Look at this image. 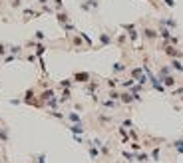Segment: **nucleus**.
Returning <instances> with one entry per match:
<instances>
[{"mask_svg": "<svg viewBox=\"0 0 183 163\" xmlns=\"http://www.w3.org/2000/svg\"><path fill=\"white\" fill-rule=\"evenodd\" d=\"M60 100V104H66V101L72 100V90H62V96L58 97Z\"/></svg>", "mask_w": 183, "mask_h": 163, "instance_id": "22", "label": "nucleus"}, {"mask_svg": "<svg viewBox=\"0 0 183 163\" xmlns=\"http://www.w3.org/2000/svg\"><path fill=\"white\" fill-rule=\"evenodd\" d=\"M48 116H50V117H56V119H60V121H64V119H66V116H64L62 111H58V110H50V111H48Z\"/></svg>", "mask_w": 183, "mask_h": 163, "instance_id": "28", "label": "nucleus"}, {"mask_svg": "<svg viewBox=\"0 0 183 163\" xmlns=\"http://www.w3.org/2000/svg\"><path fill=\"white\" fill-rule=\"evenodd\" d=\"M36 2H38V6H44V4H50L52 0H36Z\"/></svg>", "mask_w": 183, "mask_h": 163, "instance_id": "49", "label": "nucleus"}, {"mask_svg": "<svg viewBox=\"0 0 183 163\" xmlns=\"http://www.w3.org/2000/svg\"><path fill=\"white\" fill-rule=\"evenodd\" d=\"M46 50H48V48H46V44H44V42H36V46H34V54H36L38 58H42V56H44V54H46Z\"/></svg>", "mask_w": 183, "mask_h": 163, "instance_id": "19", "label": "nucleus"}, {"mask_svg": "<svg viewBox=\"0 0 183 163\" xmlns=\"http://www.w3.org/2000/svg\"><path fill=\"white\" fill-rule=\"evenodd\" d=\"M157 24L165 26V28H169V30H175L177 28V20L173 18V16H163V18L157 20Z\"/></svg>", "mask_w": 183, "mask_h": 163, "instance_id": "5", "label": "nucleus"}, {"mask_svg": "<svg viewBox=\"0 0 183 163\" xmlns=\"http://www.w3.org/2000/svg\"><path fill=\"white\" fill-rule=\"evenodd\" d=\"M52 8H54V12L66 10V8H64V0H52Z\"/></svg>", "mask_w": 183, "mask_h": 163, "instance_id": "26", "label": "nucleus"}, {"mask_svg": "<svg viewBox=\"0 0 183 163\" xmlns=\"http://www.w3.org/2000/svg\"><path fill=\"white\" fill-rule=\"evenodd\" d=\"M98 119H100V123H111V121H114V117H111V116H106V113H100Z\"/></svg>", "mask_w": 183, "mask_h": 163, "instance_id": "36", "label": "nucleus"}, {"mask_svg": "<svg viewBox=\"0 0 183 163\" xmlns=\"http://www.w3.org/2000/svg\"><path fill=\"white\" fill-rule=\"evenodd\" d=\"M157 34H159V38H161L163 42H169V38L173 36L169 28H165V26H161V24H157Z\"/></svg>", "mask_w": 183, "mask_h": 163, "instance_id": "11", "label": "nucleus"}, {"mask_svg": "<svg viewBox=\"0 0 183 163\" xmlns=\"http://www.w3.org/2000/svg\"><path fill=\"white\" fill-rule=\"evenodd\" d=\"M130 147H131L133 153H137V151H141V143H137V141H131V145H130Z\"/></svg>", "mask_w": 183, "mask_h": 163, "instance_id": "44", "label": "nucleus"}, {"mask_svg": "<svg viewBox=\"0 0 183 163\" xmlns=\"http://www.w3.org/2000/svg\"><path fill=\"white\" fill-rule=\"evenodd\" d=\"M171 147H173L177 153H183V137L177 139V141H173V143H171Z\"/></svg>", "mask_w": 183, "mask_h": 163, "instance_id": "31", "label": "nucleus"}, {"mask_svg": "<svg viewBox=\"0 0 183 163\" xmlns=\"http://www.w3.org/2000/svg\"><path fill=\"white\" fill-rule=\"evenodd\" d=\"M171 94H173V96H183V86H181V88H173Z\"/></svg>", "mask_w": 183, "mask_h": 163, "instance_id": "46", "label": "nucleus"}, {"mask_svg": "<svg viewBox=\"0 0 183 163\" xmlns=\"http://www.w3.org/2000/svg\"><path fill=\"white\" fill-rule=\"evenodd\" d=\"M111 72H114V74H123V72H126V64H123V62H116L114 66H111Z\"/></svg>", "mask_w": 183, "mask_h": 163, "instance_id": "24", "label": "nucleus"}, {"mask_svg": "<svg viewBox=\"0 0 183 163\" xmlns=\"http://www.w3.org/2000/svg\"><path fill=\"white\" fill-rule=\"evenodd\" d=\"M123 127H131V119H123Z\"/></svg>", "mask_w": 183, "mask_h": 163, "instance_id": "50", "label": "nucleus"}, {"mask_svg": "<svg viewBox=\"0 0 183 163\" xmlns=\"http://www.w3.org/2000/svg\"><path fill=\"white\" fill-rule=\"evenodd\" d=\"M46 106L50 107V110H58V106H60V100H58V97H52V100L46 101Z\"/></svg>", "mask_w": 183, "mask_h": 163, "instance_id": "32", "label": "nucleus"}, {"mask_svg": "<svg viewBox=\"0 0 183 163\" xmlns=\"http://www.w3.org/2000/svg\"><path fill=\"white\" fill-rule=\"evenodd\" d=\"M80 10H84V12H94V10H92V4L88 0H82V2H80Z\"/></svg>", "mask_w": 183, "mask_h": 163, "instance_id": "34", "label": "nucleus"}, {"mask_svg": "<svg viewBox=\"0 0 183 163\" xmlns=\"http://www.w3.org/2000/svg\"><path fill=\"white\" fill-rule=\"evenodd\" d=\"M54 16H56V20H58V24H60V26L68 24V22H72V20H70L68 10H60V12H54Z\"/></svg>", "mask_w": 183, "mask_h": 163, "instance_id": "9", "label": "nucleus"}, {"mask_svg": "<svg viewBox=\"0 0 183 163\" xmlns=\"http://www.w3.org/2000/svg\"><path fill=\"white\" fill-rule=\"evenodd\" d=\"M159 151H161L159 145H157V147H153V151H151V161H159Z\"/></svg>", "mask_w": 183, "mask_h": 163, "instance_id": "41", "label": "nucleus"}, {"mask_svg": "<svg viewBox=\"0 0 183 163\" xmlns=\"http://www.w3.org/2000/svg\"><path fill=\"white\" fill-rule=\"evenodd\" d=\"M58 86H60V88H62V90H72V88H74V80H72V78H66V80H60V84H58Z\"/></svg>", "mask_w": 183, "mask_h": 163, "instance_id": "20", "label": "nucleus"}, {"mask_svg": "<svg viewBox=\"0 0 183 163\" xmlns=\"http://www.w3.org/2000/svg\"><path fill=\"white\" fill-rule=\"evenodd\" d=\"M163 4H165L167 8H173V6H175V0H163Z\"/></svg>", "mask_w": 183, "mask_h": 163, "instance_id": "47", "label": "nucleus"}, {"mask_svg": "<svg viewBox=\"0 0 183 163\" xmlns=\"http://www.w3.org/2000/svg\"><path fill=\"white\" fill-rule=\"evenodd\" d=\"M101 107H106V110H117L120 107V101H116V100H101Z\"/></svg>", "mask_w": 183, "mask_h": 163, "instance_id": "18", "label": "nucleus"}, {"mask_svg": "<svg viewBox=\"0 0 183 163\" xmlns=\"http://www.w3.org/2000/svg\"><path fill=\"white\" fill-rule=\"evenodd\" d=\"M66 119L70 123H84V119H82V116H80L78 111H68L66 113Z\"/></svg>", "mask_w": 183, "mask_h": 163, "instance_id": "16", "label": "nucleus"}, {"mask_svg": "<svg viewBox=\"0 0 183 163\" xmlns=\"http://www.w3.org/2000/svg\"><path fill=\"white\" fill-rule=\"evenodd\" d=\"M34 40H36V42H44V40H46V34H44L42 30H36V32H34Z\"/></svg>", "mask_w": 183, "mask_h": 163, "instance_id": "37", "label": "nucleus"}, {"mask_svg": "<svg viewBox=\"0 0 183 163\" xmlns=\"http://www.w3.org/2000/svg\"><path fill=\"white\" fill-rule=\"evenodd\" d=\"M121 155H123V159H127L130 163L136 161V153H130V151H121Z\"/></svg>", "mask_w": 183, "mask_h": 163, "instance_id": "39", "label": "nucleus"}, {"mask_svg": "<svg viewBox=\"0 0 183 163\" xmlns=\"http://www.w3.org/2000/svg\"><path fill=\"white\" fill-rule=\"evenodd\" d=\"M36 58H38L36 54H28V56H26V60H28V62H36Z\"/></svg>", "mask_w": 183, "mask_h": 163, "instance_id": "48", "label": "nucleus"}, {"mask_svg": "<svg viewBox=\"0 0 183 163\" xmlns=\"http://www.w3.org/2000/svg\"><path fill=\"white\" fill-rule=\"evenodd\" d=\"M62 30H64V32H68V34H70V32H76V26H74L72 22H68V24H64V26H62Z\"/></svg>", "mask_w": 183, "mask_h": 163, "instance_id": "42", "label": "nucleus"}, {"mask_svg": "<svg viewBox=\"0 0 183 163\" xmlns=\"http://www.w3.org/2000/svg\"><path fill=\"white\" fill-rule=\"evenodd\" d=\"M133 101H136V100H133V94H131V91H130V90H127V91H121V94H120V104H126V106H131V104H133Z\"/></svg>", "mask_w": 183, "mask_h": 163, "instance_id": "12", "label": "nucleus"}, {"mask_svg": "<svg viewBox=\"0 0 183 163\" xmlns=\"http://www.w3.org/2000/svg\"><path fill=\"white\" fill-rule=\"evenodd\" d=\"M38 97H40V101H42V104H46L48 100L56 97V91H54V88H48V90H44V91H42V94H40Z\"/></svg>", "mask_w": 183, "mask_h": 163, "instance_id": "15", "label": "nucleus"}, {"mask_svg": "<svg viewBox=\"0 0 183 163\" xmlns=\"http://www.w3.org/2000/svg\"><path fill=\"white\" fill-rule=\"evenodd\" d=\"M139 34H141V38L145 42H149V44H151V42H155L159 38V34H157V28H151V26H143L141 30H139Z\"/></svg>", "mask_w": 183, "mask_h": 163, "instance_id": "2", "label": "nucleus"}, {"mask_svg": "<svg viewBox=\"0 0 183 163\" xmlns=\"http://www.w3.org/2000/svg\"><path fill=\"white\" fill-rule=\"evenodd\" d=\"M24 50V48L22 46H8V54H12V56H20V52H22Z\"/></svg>", "mask_w": 183, "mask_h": 163, "instance_id": "30", "label": "nucleus"}, {"mask_svg": "<svg viewBox=\"0 0 183 163\" xmlns=\"http://www.w3.org/2000/svg\"><path fill=\"white\" fill-rule=\"evenodd\" d=\"M120 94H121V91H117V90H110V94H107V97H110V100H116V101H120Z\"/></svg>", "mask_w": 183, "mask_h": 163, "instance_id": "40", "label": "nucleus"}, {"mask_svg": "<svg viewBox=\"0 0 183 163\" xmlns=\"http://www.w3.org/2000/svg\"><path fill=\"white\" fill-rule=\"evenodd\" d=\"M98 40H100V48L111 46L114 44V34H111V32H101V34L98 36Z\"/></svg>", "mask_w": 183, "mask_h": 163, "instance_id": "4", "label": "nucleus"}, {"mask_svg": "<svg viewBox=\"0 0 183 163\" xmlns=\"http://www.w3.org/2000/svg\"><path fill=\"white\" fill-rule=\"evenodd\" d=\"M127 40H130V38H127V34H117V38H114V42H116L117 46H126Z\"/></svg>", "mask_w": 183, "mask_h": 163, "instance_id": "25", "label": "nucleus"}, {"mask_svg": "<svg viewBox=\"0 0 183 163\" xmlns=\"http://www.w3.org/2000/svg\"><path fill=\"white\" fill-rule=\"evenodd\" d=\"M74 82H78V84H88V82L92 80V74L90 72H76L72 76Z\"/></svg>", "mask_w": 183, "mask_h": 163, "instance_id": "8", "label": "nucleus"}, {"mask_svg": "<svg viewBox=\"0 0 183 163\" xmlns=\"http://www.w3.org/2000/svg\"><path fill=\"white\" fill-rule=\"evenodd\" d=\"M130 76H131V78L137 82V80H139V78H141V76H143V68H133L131 72H130Z\"/></svg>", "mask_w": 183, "mask_h": 163, "instance_id": "27", "label": "nucleus"}, {"mask_svg": "<svg viewBox=\"0 0 183 163\" xmlns=\"http://www.w3.org/2000/svg\"><path fill=\"white\" fill-rule=\"evenodd\" d=\"M159 82L165 86V90H173L175 86H177V80H175V76H173V74H169V76H163V78H159Z\"/></svg>", "mask_w": 183, "mask_h": 163, "instance_id": "7", "label": "nucleus"}, {"mask_svg": "<svg viewBox=\"0 0 183 163\" xmlns=\"http://www.w3.org/2000/svg\"><path fill=\"white\" fill-rule=\"evenodd\" d=\"M70 42H72V46L76 48V50H84V48H88L84 44V40L80 38V34H70Z\"/></svg>", "mask_w": 183, "mask_h": 163, "instance_id": "10", "label": "nucleus"}, {"mask_svg": "<svg viewBox=\"0 0 183 163\" xmlns=\"http://www.w3.org/2000/svg\"><path fill=\"white\" fill-rule=\"evenodd\" d=\"M6 54H8V44H4V42H0V56H6Z\"/></svg>", "mask_w": 183, "mask_h": 163, "instance_id": "43", "label": "nucleus"}, {"mask_svg": "<svg viewBox=\"0 0 183 163\" xmlns=\"http://www.w3.org/2000/svg\"><path fill=\"white\" fill-rule=\"evenodd\" d=\"M136 161L137 163H147L149 161V153H145V151H137V153H136Z\"/></svg>", "mask_w": 183, "mask_h": 163, "instance_id": "23", "label": "nucleus"}, {"mask_svg": "<svg viewBox=\"0 0 183 163\" xmlns=\"http://www.w3.org/2000/svg\"><path fill=\"white\" fill-rule=\"evenodd\" d=\"M68 129H70V131H72L74 135H82V133L86 131L84 123H70V126H68Z\"/></svg>", "mask_w": 183, "mask_h": 163, "instance_id": "17", "label": "nucleus"}, {"mask_svg": "<svg viewBox=\"0 0 183 163\" xmlns=\"http://www.w3.org/2000/svg\"><path fill=\"white\" fill-rule=\"evenodd\" d=\"M0 141H2V143L8 141V129L6 127H0Z\"/></svg>", "mask_w": 183, "mask_h": 163, "instance_id": "38", "label": "nucleus"}, {"mask_svg": "<svg viewBox=\"0 0 183 163\" xmlns=\"http://www.w3.org/2000/svg\"><path fill=\"white\" fill-rule=\"evenodd\" d=\"M181 104H183V96H181Z\"/></svg>", "mask_w": 183, "mask_h": 163, "instance_id": "51", "label": "nucleus"}, {"mask_svg": "<svg viewBox=\"0 0 183 163\" xmlns=\"http://www.w3.org/2000/svg\"><path fill=\"white\" fill-rule=\"evenodd\" d=\"M44 159H46V155H44V153H40V155H36V157H34V161H32V163H46Z\"/></svg>", "mask_w": 183, "mask_h": 163, "instance_id": "45", "label": "nucleus"}, {"mask_svg": "<svg viewBox=\"0 0 183 163\" xmlns=\"http://www.w3.org/2000/svg\"><path fill=\"white\" fill-rule=\"evenodd\" d=\"M106 84H107V88H110V90H116L117 86H120V80H116V78H110V80H106Z\"/></svg>", "mask_w": 183, "mask_h": 163, "instance_id": "35", "label": "nucleus"}, {"mask_svg": "<svg viewBox=\"0 0 183 163\" xmlns=\"http://www.w3.org/2000/svg\"><path fill=\"white\" fill-rule=\"evenodd\" d=\"M121 28L127 32V38H130L131 44H136V42L141 38V34H139V30L136 28V24H121Z\"/></svg>", "mask_w": 183, "mask_h": 163, "instance_id": "3", "label": "nucleus"}, {"mask_svg": "<svg viewBox=\"0 0 183 163\" xmlns=\"http://www.w3.org/2000/svg\"><path fill=\"white\" fill-rule=\"evenodd\" d=\"M169 66H171V70H173V72L183 74V62H181L179 58H169Z\"/></svg>", "mask_w": 183, "mask_h": 163, "instance_id": "13", "label": "nucleus"}, {"mask_svg": "<svg viewBox=\"0 0 183 163\" xmlns=\"http://www.w3.org/2000/svg\"><path fill=\"white\" fill-rule=\"evenodd\" d=\"M161 52H163L167 58H179V60L183 58V50H181V48H177L173 44H167V42L161 44Z\"/></svg>", "mask_w": 183, "mask_h": 163, "instance_id": "1", "label": "nucleus"}, {"mask_svg": "<svg viewBox=\"0 0 183 163\" xmlns=\"http://www.w3.org/2000/svg\"><path fill=\"white\" fill-rule=\"evenodd\" d=\"M98 88H100V84H98V82H94V80H90L88 84L84 86L86 94H90V96H96V91H98Z\"/></svg>", "mask_w": 183, "mask_h": 163, "instance_id": "14", "label": "nucleus"}, {"mask_svg": "<svg viewBox=\"0 0 183 163\" xmlns=\"http://www.w3.org/2000/svg\"><path fill=\"white\" fill-rule=\"evenodd\" d=\"M171 72H173V70H171V66H169V64H167V66L163 64V66H161V68L157 70V78H163V76H169Z\"/></svg>", "mask_w": 183, "mask_h": 163, "instance_id": "21", "label": "nucleus"}, {"mask_svg": "<svg viewBox=\"0 0 183 163\" xmlns=\"http://www.w3.org/2000/svg\"><path fill=\"white\" fill-rule=\"evenodd\" d=\"M22 16H24V22H30V20H34V18H40L42 12L40 10H34V8H24Z\"/></svg>", "mask_w": 183, "mask_h": 163, "instance_id": "6", "label": "nucleus"}, {"mask_svg": "<svg viewBox=\"0 0 183 163\" xmlns=\"http://www.w3.org/2000/svg\"><path fill=\"white\" fill-rule=\"evenodd\" d=\"M78 34H80V38H82V40H84V44L88 46V48H92V46H94V42H92V38H90L88 34H86V32H78Z\"/></svg>", "mask_w": 183, "mask_h": 163, "instance_id": "29", "label": "nucleus"}, {"mask_svg": "<svg viewBox=\"0 0 183 163\" xmlns=\"http://www.w3.org/2000/svg\"><path fill=\"white\" fill-rule=\"evenodd\" d=\"M22 2L24 0H8V6L12 10H18V8H22Z\"/></svg>", "mask_w": 183, "mask_h": 163, "instance_id": "33", "label": "nucleus"}]
</instances>
